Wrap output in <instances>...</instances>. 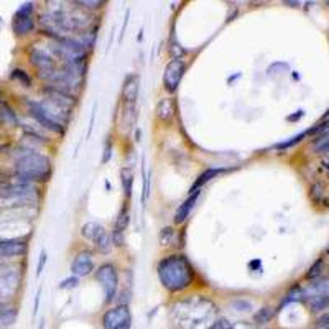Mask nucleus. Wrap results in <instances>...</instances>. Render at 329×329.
<instances>
[{
  "mask_svg": "<svg viewBox=\"0 0 329 329\" xmlns=\"http://www.w3.org/2000/svg\"><path fill=\"white\" fill-rule=\"evenodd\" d=\"M173 315L176 324L183 329H207L214 323L217 308L207 298H186L176 303Z\"/></svg>",
  "mask_w": 329,
  "mask_h": 329,
  "instance_id": "obj_1",
  "label": "nucleus"
},
{
  "mask_svg": "<svg viewBox=\"0 0 329 329\" xmlns=\"http://www.w3.org/2000/svg\"><path fill=\"white\" fill-rule=\"evenodd\" d=\"M157 273L162 285L171 293L186 290L195 280V268L189 264V260L181 254L168 255L160 260Z\"/></svg>",
  "mask_w": 329,
  "mask_h": 329,
  "instance_id": "obj_2",
  "label": "nucleus"
},
{
  "mask_svg": "<svg viewBox=\"0 0 329 329\" xmlns=\"http://www.w3.org/2000/svg\"><path fill=\"white\" fill-rule=\"evenodd\" d=\"M49 176H51V162L48 157L23 147L15 155L16 183H45L49 180Z\"/></svg>",
  "mask_w": 329,
  "mask_h": 329,
  "instance_id": "obj_3",
  "label": "nucleus"
},
{
  "mask_svg": "<svg viewBox=\"0 0 329 329\" xmlns=\"http://www.w3.org/2000/svg\"><path fill=\"white\" fill-rule=\"evenodd\" d=\"M40 199L38 188L31 183H10L0 186V206L10 211L35 206Z\"/></svg>",
  "mask_w": 329,
  "mask_h": 329,
  "instance_id": "obj_4",
  "label": "nucleus"
},
{
  "mask_svg": "<svg viewBox=\"0 0 329 329\" xmlns=\"http://www.w3.org/2000/svg\"><path fill=\"white\" fill-rule=\"evenodd\" d=\"M132 326V315L129 305H117L107 309L102 316V327L104 329H130Z\"/></svg>",
  "mask_w": 329,
  "mask_h": 329,
  "instance_id": "obj_5",
  "label": "nucleus"
},
{
  "mask_svg": "<svg viewBox=\"0 0 329 329\" xmlns=\"http://www.w3.org/2000/svg\"><path fill=\"white\" fill-rule=\"evenodd\" d=\"M97 282L102 285L106 293V303H112L117 295V286H119V275L112 264H104L97 268L96 272Z\"/></svg>",
  "mask_w": 329,
  "mask_h": 329,
  "instance_id": "obj_6",
  "label": "nucleus"
},
{
  "mask_svg": "<svg viewBox=\"0 0 329 329\" xmlns=\"http://www.w3.org/2000/svg\"><path fill=\"white\" fill-rule=\"evenodd\" d=\"M43 94H45V99L48 100V104H51L53 107L60 109V111L66 114H71V111L76 106V96H73L71 92L49 86V84H46L43 88Z\"/></svg>",
  "mask_w": 329,
  "mask_h": 329,
  "instance_id": "obj_7",
  "label": "nucleus"
},
{
  "mask_svg": "<svg viewBox=\"0 0 329 329\" xmlns=\"http://www.w3.org/2000/svg\"><path fill=\"white\" fill-rule=\"evenodd\" d=\"M22 285V273L19 270H0V301L7 303L12 300L20 290Z\"/></svg>",
  "mask_w": 329,
  "mask_h": 329,
  "instance_id": "obj_8",
  "label": "nucleus"
},
{
  "mask_svg": "<svg viewBox=\"0 0 329 329\" xmlns=\"http://www.w3.org/2000/svg\"><path fill=\"white\" fill-rule=\"evenodd\" d=\"M184 71H186V64H184V61L180 60V58H175V60H171L166 64L163 71V86L168 92H175L178 89L184 76Z\"/></svg>",
  "mask_w": 329,
  "mask_h": 329,
  "instance_id": "obj_9",
  "label": "nucleus"
},
{
  "mask_svg": "<svg viewBox=\"0 0 329 329\" xmlns=\"http://www.w3.org/2000/svg\"><path fill=\"white\" fill-rule=\"evenodd\" d=\"M28 58H30V63L38 70V76L41 79H48L49 76L56 71V63L53 60V56L48 55L45 49L33 48Z\"/></svg>",
  "mask_w": 329,
  "mask_h": 329,
  "instance_id": "obj_10",
  "label": "nucleus"
},
{
  "mask_svg": "<svg viewBox=\"0 0 329 329\" xmlns=\"http://www.w3.org/2000/svg\"><path fill=\"white\" fill-rule=\"evenodd\" d=\"M28 111H30V115L35 119L41 127H45L46 130L53 132V133H60V135H64L66 132V127L64 125H61L60 122L53 120L51 117H49L46 114V111L43 109V106H41V102H33V100H28Z\"/></svg>",
  "mask_w": 329,
  "mask_h": 329,
  "instance_id": "obj_11",
  "label": "nucleus"
},
{
  "mask_svg": "<svg viewBox=\"0 0 329 329\" xmlns=\"http://www.w3.org/2000/svg\"><path fill=\"white\" fill-rule=\"evenodd\" d=\"M28 246L19 239H0V258H15L27 254Z\"/></svg>",
  "mask_w": 329,
  "mask_h": 329,
  "instance_id": "obj_12",
  "label": "nucleus"
},
{
  "mask_svg": "<svg viewBox=\"0 0 329 329\" xmlns=\"http://www.w3.org/2000/svg\"><path fill=\"white\" fill-rule=\"evenodd\" d=\"M94 270V260H92V254L89 250H82L74 257L71 264V272L74 276H86Z\"/></svg>",
  "mask_w": 329,
  "mask_h": 329,
  "instance_id": "obj_13",
  "label": "nucleus"
},
{
  "mask_svg": "<svg viewBox=\"0 0 329 329\" xmlns=\"http://www.w3.org/2000/svg\"><path fill=\"white\" fill-rule=\"evenodd\" d=\"M140 92V78L137 74H129L122 86V99L125 104H135Z\"/></svg>",
  "mask_w": 329,
  "mask_h": 329,
  "instance_id": "obj_14",
  "label": "nucleus"
},
{
  "mask_svg": "<svg viewBox=\"0 0 329 329\" xmlns=\"http://www.w3.org/2000/svg\"><path fill=\"white\" fill-rule=\"evenodd\" d=\"M12 28H13V31H15V35L23 37V35H28V33H30L33 28H35V22H33L31 16L22 15V13L16 12V13L13 15Z\"/></svg>",
  "mask_w": 329,
  "mask_h": 329,
  "instance_id": "obj_15",
  "label": "nucleus"
},
{
  "mask_svg": "<svg viewBox=\"0 0 329 329\" xmlns=\"http://www.w3.org/2000/svg\"><path fill=\"white\" fill-rule=\"evenodd\" d=\"M157 117L163 124H170L175 117V99L165 97L157 104Z\"/></svg>",
  "mask_w": 329,
  "mask_h": 329,
  "instance_id": "obj_16",
  "label": "nucleus"
},
{
  "mask_svg": "<svg viewBox=\"0 0 329 329\" xmlns=\"http://www.w3.org/2000/svg\"><path fill=\"white\" fill-rule=\"evenodd\" d=\"M198 196H199V191L193 193V195H189V198L184 201L183 204H180V207L176 209V214H175V222L176 224H181V222L186 221L189 213H191V209L195 207V204H196Z\"/></svg>",
  "mask_w": 329,
  "mask_h": 329,
  "instance_id": "obj_17",
  "label": "nucleus"
},
{
  "mask_svg": "<svg viewBox=\"0 0 329 329\" xmlns=\"http://www.w3.org/2000/svg\"><path fill=\"white\" fill-rule=\"evenodd\" d=\"M224 171H226L224 168H207L206 171H202V173L198 176V180L195 181V184H193V186L189 188V195H193V193L199 191V188L204 186V184H206L207 181H211L213 178H216L217 175H221V173H224Z\"/></svg>",
  "mask_w": 329,
  "mask_h": 329,
  "instance_id": "obj_18",
  "label": "nucleus"
},
{
  "mask_svg": "<svg viewBox=\"0 0 329 329\" xmlns=\"http://www.w3.org/2000/svg\"><path fill=\"white\" fill-rule=\"evenodd\" d=\"M0 120L7 125H19V117L7 100H0Z\"/></svg>",
  "mask_w": 329,
  "mask_h": 329,
  "instance_id": "obj_19",
  "label": "nucleus"
},
{
  "mask_svg": "<svg viewBox=\"0 0 329 329\" xmlns=\"http://www.w3.org/2000/svg\"><path fill=\"white\" fill-rule=\"evenodd\" d=\"M129 222H130L129 204H125V206L119 211V214H117V219H115V224H114V229H112V231L124 234L125 231H127Z\"/></svg>",
  "mask_w": 329,
  "mask_h": 329,
  "instance_id": "obj_20",
  "label": "nucleus"
},
{
  "mask_svg": "<svg viewBox=\"0 0 329 329\" xmlns=\"http://www.w3.org/2000/svg\"><path fill=\"white\" fill-rule=\"evenodd\" d=\"M309 309L313 313L329 309V295H311L309 297Z\"/></svg>",
  "mask_w": 329,
  "mask_h": 329,
  "instance_id": "obj_21",
  "label": "nucleus"
},
{
  "mask_svg": "<svg viewBox=\"0 0 329 329\" xmlns=\"http://www.w3.org/2000/svg\"><path fill=\"white\" fill-rule=\"evenodd\" d=\"M125 104V102H124ZM135 120H137V109H135V104H125L124 112H122V125L125 130H130Z\"/></svg>",
  "mask_w": 329,
  "mask_h": 329,
  "instance_id": "obj_22",
  "label": "nucleus"
},
{
  "mask_svg": "<svg viewBox=\"0 0 329 329\" xmlns=\"http://www.w3.org/2000/svg\"><path fill=\"white\" fill-rule=\"evenodd\" d=\"M104 231V227L100 226V224H97V222H86L82 226V229H81V234H82V237L84 239H88V240H96L99 235H100V232Z\"/></svg>",
  "mask_w": 329,
  "mask_h": 329,
  "instance_id": "obj_23",
  "label": "nucleus"
},
{
  "mask_svg": "<svg viewBox=\"0 0 329 329\" xmlns=\"http://www.w3.org/2000/svg\"><path fill=\"white\" fill-rule=\"evenodd\" d=\"M16 316H19V311L16 308L7 306L4 309H0V327H8L16 321Z\"/></svg>",
  "mask_w": 329,
  "mask_h": 329,
  "instance_id": "obj_24",
  "label": "nucleus"
},
{
  "mask_svg": "<svg viewBox=\"0 0 329 329\" xmlns=\"http://www.w3.org/2000/svg\"><path fill=\"white\" fill-rule=\"evenodd\" d=\"M94 242H96V247H97V250L100 252V254H109L111 249H112V239H111V235L106 232V229L100 232V235Z\"/></svg>",
  "mask_w": 329,
  "mask_h": 329,
  "instance_id": "obj_25",
  "label": "nucleus"
},
{
  "mask_svg": "<svg viewBox=\"0 0 329 329\" xmlns=\"http://www.w3.org/2000/svg\"><path fill=\"white\" fill-rule=\"evenodd\" d=\"M120 176H122V186H124V195L125 198H130L132 196V189H133V175H132V170H127V168H124V170L120 171Z\"/></svg>",
  "mask_w": 329,
  "mask_h": 329,
  "instance_id": "obj_26",
  "label": "nucleus"
},
{
  "mask_svg": "<svg viewBox=\"0 0 329 329\" xmlns=\"http://www.w3.org/2000/svg\"><path fill=\"white\" fill-rule=\"evenodd\" d=\"M272 318H273V309L272 308H262L254 315V323L258 324V326H264V324L272 321Z\"/></svg>",
  "mask_w": 329,
  "mask_h": 329,
  "instance_id": "obj_27",
  "label": "nucleus"
},
{
  "mask_svg": "<svg viewBox=\"0 0 329 329\" xmlns=\"http://www.w3.org/2000/svg\"><path fill=\"white\" fill-rule=\"evenodd\" d=\"M10 78L15 79V81H19L23 88H31V78L28 76V73L22 70V67H15V70L12 71L10 74Z\"/></svg>",
  "mask_w": 329,
  "mask_h": 329,
  "instance_id": "obj_28",
  "label": "nucleus"
},
{
  "mask_svg": "<svg viewBox=\"0 0 329 329\" xmlns=\"http://www.w3.org/2000/svg\"><path fill=\"white\" fill-rule=\"evenodd\" d=\"M313 150L316 153H326L329 155V132L313 140Z\"/></svg>",
  "mask_w": 329,
  "mask_h": 329,
  "instance_id": "obj_29",
  "label": "nucleus"
},
{
  "mask_svg": "<svg viewBox=\"0 0 329 329\" xmlns=\"http://www.w3.org/2000/svg\"><path fill=\"white\" fill-rule=\"evenodd\" d=\"M323 268H324V260L323 258H318L316 262L309 267L308 272H306V278H308V280H315V278H318L319 275L323 273Z\"/></svg>",
  "mask_w": 329,
  "mask_h": 329,
  "instance_id": "obj_30",
  "label": "nucleus"
},
{
  "mask_svg": "<svg viewBox=\"0 0 329 329\" xmlns=\"http://www.w3.org/2000/svg\"><path fill=\"white\" fill-rule=\"evenodd\" d=\"M231 306L235 311H239V313H249V311L252 309V303L247 301V300H234L231 303Z\"/></svg>",
  "mask_w": 329,
  "mask_h": 329,
  "instance_id": "obj_31",
  "label": "nucleus"
},
{
  "mask_svg": "<svg viewBox=\"0 0 329 329\" xmlns=\"http://www.w3.org/2000/svg\"><path fill=\"white\" fill-rule=\"evenodd\" d=\"M308 135V132H303V133H300V135H295V137L291 138V140H286V142H282V143H278L276 145V148L278 150H285V148H290V147H293V145H297L298 142H301L303 138H305Z\"/></svg>",
  "mask_w": 329,
  "mask_h": 329,
  "instance_id": "obj_32",
  "label": "nucleus"
},
{
  "mask_svg": "<svg viewBox=\"0 0 329 329\" xmlns=\"http://www.w3.org/2000/svg\"><path fill=\"white\" fill-rule=\"evenodd\" d=\"M173 239V229L171 227H165V229L160 232V244L162 246H170Z\"/></svg>",
  "mask_w": 329,
  "mask_h": 329,
  "instance_id": "obj_33",
  "label": "nucleus"
},
{
  "mask_svg": "<svg viewBox=\"0 0 329 329\" xmlns=\"http://www.w3.org/2000/svg\"><path fill=\"white\" fill-rule=\"evenodd\" d=\"M79 283V278L78 276H70V278H66V280L60 282V288L61 290H71V288H76Z\"/></svg>",
  "mask_w": 329,
  "mask_h": 329,
  "instance_id": "obj_34",
  "label": "nucleus"
},
{
  "mask_svg": "<svg viewBox=\"0 0 329 329\" xmlns=\"http://www.w3.org/2000/svg\"><path fill=\"white\" fill-rule=\"evenodd\" d=\"M207 329H234V326L227 321V319H224V318H219V319H216V321L211 324Z\"/></svg>",
  "mask_w": 329,
  "mask_h": 329,
  "instance_id": "obj_35",
  "label": "nucleus"
},
{
  "mask_svg": "<svg viewBox=\"0 0 329 329\" xmlns=\"http://www.w3.org/2000/svg\"><path fill=\"white\" fill-rule=\"evenodd\" d=\"M76 5H81L84 8H99L104 5V2H100V0H79V2H76Z\"/></svg>",
  "mask_w": 329,
  "mask_h": 329,
  "instance_id": "obj_36",
  "label": "nucleus"
},
{
  "mask_svg": "<svg viewBox=\"0 0 329 329\" xmlns=\"http://www.w3.org/2000/svg\"><path fill=\"white\" fill-rule=\"evenodd\" d=\"M48 262V255H46V252L45 250H41V254H40V260H38V267H37V275L40 276L41 272L45 270V265Z\"/></svg>",
  "mask_w": 329,
  "mask_h": 329,
  "instance_id": "obj_37",
  "label": "nucleus"
},
{
  "mask_svg": "<svg viewBox=\"0 0 329 329\" xmlns=\"http://www.w3.org/2000/svg\"><path fill=\"white\" fill-rule=\"evenodd\" d=\"M321 196H323V186L319 183L313 184V186H311V198H313L315 201H319Z\"/></svg>",
  "mask_w": 329,
  "mask_h": 329,
  "instance_id": "obj_38",
  "label": "nucleus"
},
{
  "mask_svg": "<svg viewBox=\"0 0 329 329\" xmlns=\"http://www.w3.org/2000/svg\"><path fill=\"white\" fill-rule=\"evenodd\" d=\"M33 10H35V4L33 2H27V4H23L19 10V13H22V15H28V16H31V13H33Z\"/></svg>",
  "mask_w": 329,
  "mask_h": 329,
  "instance_id": "obj_39",
  "label": "nucleus"
},
{
  "mask_svg": "<svg viewBox=\"0 0 329 329\" xmlns=\"http://www.w3.org/2000/svg\"><path fill=\"white\" fill-rule=\"evenodd\" d=\"M329 129V117L327 119H324L323 122H319L316 127H313V129H309V130H306L308 132V135L309 133H316V132H323V130H327Z\"/></svg>",
  "mask_w": 329,
  "mask_h": 329,
  "instance_id": "obj_40",
  "label": "nucleus"
},
{
  "mask_svg": "<svg viewBox=\"0 0 329 329\" xmlns=\"http://www.w3.org/2000/svg\"><path fill=\"white\" fill-rule=\"evenodd\" d=\"M316 326L318 327H329V311L316 319Z\"/></svg>",
  "mask_w": 329,
  "mask_h": 329,
  "instance_id": "obj_41",
  "label": "nucleus"
},
{
  "mask_svg": "<svg viewBox=\"0 0 329 329\" xmlns=\"http://www.w3.org/2000/svg\"><path fill=\"white\" fill-rule=\"evenodd\" d=\"M111 151H112V145H111V142H107L106 143V148H104V157H102V160H100V162L107 163L109 160H111Z\"/></svg>",
  "mask_w": 329,
  "mask_h": 329,
  "instance_id": "obj_42",
  "label": "nucleus"
},
{
  "mask_svg": "<svg viewBox=\"0 0 329 329\" xmlns=\"http://www.w3.org/2000/svg\"><path fill=\"white\" fill-rule=\"evenodd\" d=\"M96 109H97V106L94 104V107H92V115H91V125H89V132H88V140H89L91 133H92V129H94V120H96Z\"/></svg>",
  "mask_w": 329,
  "mask_h": 329,
  "instance_id": "obj_43",
  "label": "nucleus"
},
{
  "mask_svg": "<svg viewBox=\"0 0 329 329\" xmlns=\"http://www.w3.org/2000/svg\"><path fill=\"white\" fill-rule=\"evenodd\" d=\"M40 295H41V290L37 291V297H35V305H33V318L37 316L38 313V306H40Z\"/></svg>",
  "mask_w": 329,
  "mask_h": 329,
  "instance_id": "obj_44",
  "label": "nucleus"
},
{
  "mask_svg": "<svg viewBox=\"0 0 329 329\" xmlns=\"http://www.w3.org/2000/svg\"><path fill=\"white\" fill-rule=\"evenodd\" d=\"M129 23V10L125 13V19H124V25H122V30H120V38H119V43H122V38H124V33H125V27H127Z\"/></svg>",
  "mask_w": 329,
  "mask_h": 329,
  "instance_id": "obj_45",
  "label": "nucleus"
},
{
  "mask_svg": "<svg viewBox=\"0 0 329 329\" xmlns=\"http://www.w3.org/2000/svg\"><path fill=\"white\" fill-rule=\"evenodd\" d=\"M303 115H305V112H303V111H298L297 114H293V115H288V117H286V119H288L290 122H295V120H300Z\"/></svg>",
  "mask_w": 329,
  "mask_h": 329,
  "instance_id": "obj_46",
  "label": "nucleus"
},
{
  "mask_svg": "<svg viewBox=\"0 0 329 329\" xmlns=\"http://www.w3.org/2000/svg\"><path fill=\"white\" fill-rule=\"evenodd\" d=\"M285 5H290V7H300V2H288V0H286V2H283Z\"/></svg>",
  "mask_w": 329,
  "mask_h": 329,
  "instance_id": "obj_47",
  "label": "nucleus"
},
{
  "mask_svg": "<svg viewBox=\"0 0 329 329\" xmlns=\"http://www.w3.org/2000/svg\"><path fill=\"white\" fill-rule=\"evenodd\" d=\"M8 306V303H4V301H0V309H4V308H7Z\"/></svg>",
  "mask_w": 329,
  "mask_h": 329,
  "instance_id": "obj_48",
  "label": "nucleus"
},
{
  "mask_svg": "<svg viewBox=\"0 0 329 329\" xmlns=\"http://www.w3.org/2000/svg\"><path fill=\"white\" fill-rule=\"evenodd\" d=\"M43 327H45V324H43V321H41V324H40V327H38V329H43Z\"/></svg>",
  "mask_w": 329,
  "mask_h": 329,
  "instance_id": "obj_49",
  "label": "nucleus"
},
{
  "mask_svg": "<svg viewBox=\"0 0 329 329\" xmlns=\"http://www.w3.org/2000/svg\"><path fill=\"white\" fill-rule=\"evenodd\" d=\"M2 148H4V147H2V145H0V150H2Z\"/></svg>",
  "mask_w": 329,
  "mask_h": 329,
  "instance_id": "obj_50",
  "label": "nucleus"
},
{
  "mask_svg": "<svg viewBox=\"0 0 329 329\" xmlns=\"http://www.w3.org/2000/svg\"><path fill=\"white\" fill-rule=\"evenodd\" d=\"M327 252H329V250H327Z\"/></svg>",
  "mask_w": 329,
  "mask_h": 329,
  "instance_id": "obj_51",
  "label": "nucleus"
}]
</instances>
